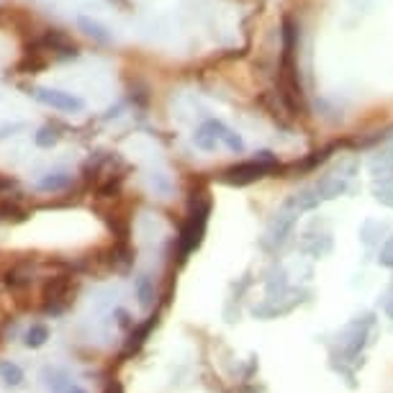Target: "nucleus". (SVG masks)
Segmentation results:
<instances>
[{
  "mask_svg": "<svg viewBox=\"0 0 393 393\" xmlns=\"http://www.w3.org/2000/svg\"><path fill=\"white\" fill-rule=\"evenodd\" d=\"M75 295V283L69 276H57L52 278L49 283L44 285V295H41V306L47 314H62Z\"/></svg>",
  "mask_w": 393,
  "mask_h": 393,
  "instance_id": "1",
  "label": "nucleus"
},
{
  "mask_svg": "<svg viewBox=\"0 0 393 393\" xmlns=\"http://www.w3.org/2000/svg\"><path fill=\"white\" fill-rule=\"evenodd\" d=\"M206 218H208V201L203 206H193L190 216H188L183 232H180V257H188L198 247L201 236L206 232Z\"/></svg>",
  "mask_w": 393,
  "mask_h": 393,
  "instance_id": "2",
  "label": "nucleus"
},
{
  "mask_svg": "<svg viewBox=\"0 0 393 393\" xmlns=\"http://www.w3.org/2000/svg\"><path fill=\"white\" fill-rule=\"evenodd\" d=\"M31 96L44 103V106H49V109H57V111H82V100L75 98V96H69V93H62V90H52V88H34L31 90Z\"/></svg>",
  "mask_w": 393,
  "mask_h": 393,
  "instance_id": "3",
  "label": "nucleus"
},
{
  "mask_svg": "<svg viewBox=\"0 0 393 393\" xmlns=\"http://www.w3.org/2000/svg\"><path fill=\"white\" fill-rule=\"evenodd\" d=\"M276 168V162L270 157H265V162H245V165H236V168L226 170V180L229 183H236V186H247L257 177H262L267 170Z\"/></svg>",
  "mask_w": 393,
  "mask_h": 393,
  "instance_id": "4",
  "label": "nucleus"
},
{
  "mask_svg": "<svg viewBox=\"0 0 393 393\" xmlns=\"http://www.w3.org/2000/svg\"><path fill=\"white\" fill-rule=\"evenodd\" d=\"M39 47H44V49H52V52H59V54H75V44H72V39H67V34H62V31H49L44 39L39 41Z\"/></svg>",
  "mask_w": 393,
  "mask_h": 393,
  "instance_id": "5",
  "label": "nucleus"
},
{
  "mask_svg": "<svg viewBox=\"0 0 393 393\" xmlns=\"http://www.w3.org/2000/svg\"><path fill=\"white\" fill-rule=\"evenodd\" d=\"M78 26L88 36H93L96 41H100V44H109L111 41V34H109V29L103 26V23H98V21H93V19H88V16H80L78 19Z\"/></svg>",
  "mask_w": 393,
  "mask_h": 393,
  "instance_id": "6",
  "label": "nucleus"
},
{
  "mask_svg": "<svg viewBox=\"0 0 393 393\" xmlns=\"http://www.w3.org/2000/svg\"><path fill=\"white\" fill-rule=\"evenodd\" d=\"M206 126L211 128V131H214V137L221 139V142H224L229 149H234V152H239V149H242V139L236 137V134H232V131H229L224 124H218V121H208Z\"/></svg>",
  "mask_w": 393,
  "mask_h": 393,
  "instance_id": "7",
  "label": "nucleus"
},
{
  "mask_svg": "<svg viewBox=\"0 0 393 393\" xmlns=\"http://www.w3.org/2000/svg\"><path fill=\"white\" fill-rule=\"evenodd\" d=\"M0 218L3 221H23L26 218V208H21L16 201H3L0 203Z\"/></svg>",
  "mask_w": 393,
  "mask_h": 393,
  "instance_id": "8",
  "label": "nucleus"
},
{
  "mask_svg": "<svg viewBox=\"0 0 393 393\" xmlns=\"http://www.w3.org/2000/svg\"><path fill=\"white\" fill-rule=\"evenodd\" d=\"M67 186H69V175H65V172H57V175H47L39 183L41 190H65Z\"/></svg>",
  "mask_w": 393,
  "mask_h": 393,
  "instance_id": "9",
  "label": "nucleus"
},
{
  "mask_svg": "<svg viewBox=\"0 0 393 393\" xmlns=\"http://www.w3.org/2000/svg\"><path fill=\"white\" fill-rule=\"evenodd\" d=\"M193 142H196L201 149H214V144H216V137H214V134H208V126H201L196 131Z\"/></svg>",
  "mask_w": 393,
  "mask_h": 393,
  "instance_id": "10",
  "label": "nucleus"
},
{
  "mask_svg": "<svg viewBox=\"0 0 393 393\" xmlns=\"http://www.w3.org/2000/svg\"><path fill=\"white\" fill-rule=\"evenodd\" d=\"M57 139H59V134L54 128L44 126L39 134H36V144H39V147H52V144H57Z\"/></svg>",
  "mask_w": 393,
  "mask_h": 393,
  "instance_id": "11",
  "label": "nucleus"
},
{
  "mask_svg": "<svg viewBox=\"0 0 393 393\" xmlns=\"http://www.w3.org/2000/svg\"><path fill=\"white\" fill-rule=\"evenodd\" d=\"M44 339H47V326H41V324L31 326V329H29V339H26V342H29L31 347H39Z\"/></svg>",
  "mask_w": 393,
  "mask_h": 393,
  "instance_id": "12",
  "label": "nucleus"
},
{
  "mask_svg": "<svg viewBox=\"0 0 393 393\" xmlns=\"http://www.w3.org/2000/svg\"><path fill=\"white\" fill-rule=\"evenodd\" d=\"M137 288H139V295H142V301H144V304H149V280L147 278H142V280H139L137 283Z\"/></svg>",
  "mask_w": 393,
  "mask_h": 393,
  "instance_id": "13",
  "label": "nucleus"
}]
</instances>
